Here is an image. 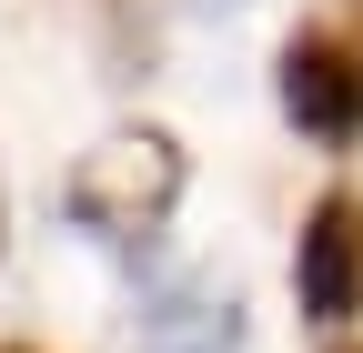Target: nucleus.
<instances>
[{
	"instance_id": "39448f33",
	"label": "nucleus",
	"mask_w": 363,
	"mask_h": 353,
	"mask_svg": "<svg viewBox=\"0 0 363 353\" xmlns=\"http://www.w3.org/2000/svg\"><path fill=\"white\" fill-rule=\"evenodd\" d=\"M202 11H242V0H202Z\"/></svg>"
},
{
	"instance_id": "423d86ee",
	"label": "nucleus",
	"mask_w": 363,
	"mask_h": 353,
	"mask_svg": "<svg viewBox=\"0 0 363 353\" xmlns=\"http://www.w3.org/2000/svg\"><path fill=\"white\" fill-rule=\"evenodd\" d=\"M0 353H30V343H0Z\"/></svg>"
},
{
	"instance_id": "0eeeda50",
	"label": "nucleus",
	"mask_w": 363,
	"mask_h": 353,
	"mask_svg": "<svg viewBox=\"0 0 363 353\" xmlns=\"http://www.w3.org/2000/svg\"><path fill=\"white\" fill-rule=\"evenodd\" d=\"M333 353H363V343H333Z\"/></svg>"
},
{
	"instance_id": "f03ea898",
	"label": "nucleus",
	"mask_w": 363,
	"mask_h": 353,
	"mask_svg": "<svg viewBox=\"0 0 363 353\" xmlns=\"http://www.w3.org/2000/svg\"><path fill=\"white\" fill-rule=\"evenodd\" d=\"M272 91H283V121L303 142H363V0H323L283 51H272Z\"/></svg>"
},
{
	"instance_id": "20e7f679",
	"label": "nucleus",
	"mask_w": 363,
	"mask_h": 353,
	"mask_svg": "<svg viewBox=\"0 0 363 353\" xmlns=\"http://www.w3.org/2000/svg\"><path fill=\"white\" fill-rule=\"evenodd\" d=\"M131 353H242V293L222 273H172L131 313Z\"/></svg>"
},
{
	"instance_id": "f257e3e1",
	"label": "nucleus",
	"mask_w": 363,
	"mask_h": 353,
	"mask_svg": "<svg viewBox=\"0 0 363 353\" xmlns=\"http://www.w3.org/2000/svg\"><path fill=\"white\" fill-rule=\"evenodd\" d=\"M182 182H192V162H182V142H172V131L121 121V131H101V142L71 162L61 212H71L91 242H152L172 212H182Z\"/></svg>"
},
{
	"instance_id": "7ed1b4c3",
	"label": "nucleus",
	"mask_w": 363,
	"mask_h": 353,
	"mask_svg": "<svg viewBox=\"0 0 363 353\" xmlns=\"http://www.w3.org/2000/svg\"><path fill=\"white\" fill-rule=\"evenodd\" d=\"M293 293H303V323H353L363 313V202L353 192H323L303 212Z\"/></svg>"
}]
</instances>
